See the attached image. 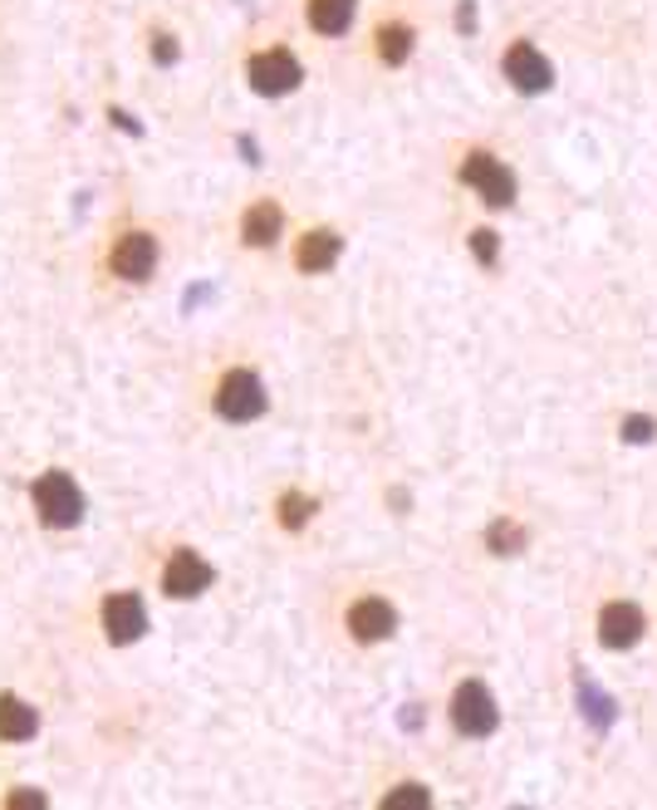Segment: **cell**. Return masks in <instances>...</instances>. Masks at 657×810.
Instances as JSON below:
<instances>
[{
  "label": "cell",
  "instance_id": "6da1fadb",
  "mask_svg": "<svg viewBox=\"0 0 657 810\" xmlns=\"http://www.w3.org/2000/svg\"><path fill=\"white\" fill-rule=\"evenodd\" d=\"M34 511H40V521H44V526H54V531L79 526L83 492L74 486V476H69V472H44L40 482H34Z\"/></svg>",
  "mask_w": 657,
  "mask_h": 810
},
{
  "label": "cell",
  "instance_id": "7402d4cb",
  "mask_svg": "<svg viewBox=\"0 0 657 810\" xmlns=\"http://www.w3.org/2000/svg\"><path fill=\"white\" fill-rule=\"evenodd\" d=\"M152 55H158V65L177 59V40H172V34H158V40H152Z\"/></svg>",
  "mask_w": 657,
  "mask_h": 810
},
{
  "label": "cell",
  "instance_id": "9a60e30c",
  "mask_svg": "<svg viewBox=\"0 0 657 810\" xmlns=\"http://www.w3.org/2000/svg\"><path fill=\"white\" fill-rule=\"evenodd\" d=\"M34 727H40V718H34L30 702L0 698V737H6V742H26V737H34Z\"/></svg>",
  "mask_w": 657,
  "mask_h": 810
},
{
  "label": "cell",
  "instance_id": "ac0fdd59",
  "mask_svg": "<svg viewBox=\"0 0 657 810\" xmlns=\"http://www.w3.org/2000/svg\"><path fill=\"white\" fill-rule=\"evenodd\" d=\"M491 545H496L500 555H510V551H520V545H525V531H516L510 521H500V526L491 531Z\"/></svg>",
  "mask_w": 657,
  "mask_h": 810
},
{
  "label": "cell",
  "instance_id": "d6986e66",
  "mask_svg": "<svg viewBox=\"0 0 657 810\" xmlns=\"http://www.w3.org/2000/svg\"><path fill=\"white\" fill-rule=\"evenodd\" d=\"M384 806L388 810H398V806H427V796H422V786H398V796H388Z\"/></svg>",
  "mask_w": 657,
  "mask_h": 810
},
{
  "label": "cell",
  "instance_id": "4fadbf2b",
  "mask_svg": "<svg viewBox=\"0 0 657 810\" xmlns=\"http://www.w3.org/2000/svg\"><path fill=\"white\" fill-rule=\"evenodd\" d=\"M339 251H344V241L334 231H309L300 241V251H295V260H300L305 276H319V270H329L339 260Z\"/></svg>",
  "mask_w": 657,
  "mask_h": 810
},
{
  "label": "cell",
  "instance_id": "8992f818",
  "mask_svg": "<svg viewBox=\"0 0 657 810\" xmlns=\"http://www.w3.org/2000/svg\"><path fill=\"white\" fill-rule=\"evenodd\" d=\"M506 79L516 85L520 93H545L549 85H555V65L535 50V45H525V40H516L506 50Z\"/></svg>",
  "mask_w": 657,
  "mask_h": 810
},
{
  "label": "cell",
  "instance_id": "9c48e42d",
  "mask_svg": "<svg viewBox=\"0 0 657 810\" xmlns=\"http://www.w3.org/2000/svg\"><path fill=\"white\" fill-rule=\"evenodd\" d=\"M643 629H648V619H643V610H638V604H628V600L604 604V610H599L604 649H633V643L643 639Z\"/></svg>",
  "mask_w": 657,
  "mask_h": 810
},
{
  "label": "cell",
  "instance_id": "5b68a950",
  "mask_svg": "<svg viewBox=\"0 0 657 810\" xmlns=\"http://www.w3.org/2000/svg\"><path fill=\"white\" fill-rule=\"evenodd\" d=\"M109 266H113L118 280H148L152 266H158V241H152L148 231H123L113 241Z\"/></svg>",
  "mask_w": 657,
  "mask_h": 810
},
{
  "label": "cell",
  "instance_id": "277c9868",
  "mask_svg": "<svg viewBox=\"0 0 657 810\" xmlns=\"http://www.w3.org/2000/svg\"><path fill=\"white\" fill-rule=\"evenodd\" d=\"M217 413L231 423H250L266 413V388H260V378L250 374V368H236V374L221 378L217 388Z\"/></svg>",
  "mask_w": 657,
  "mask_h": 810
},
{
  "label": "cell",
  "instance_id": "30bf717a",
  "mask_svg": "<svg viewBox=\"0 0 657 810\" xmlns=\"http://www.w3.org/2000/svg\"><path fill=\"white\" fill-rule=\"evenodd\" d=\"M392 629H398V610L388 600H378V594H368V600H358L349 610V634L358 643H384Z\"/></svg>",
  "mask_w": 657,
  "mask_h": 810
},
{
  "label": "cell",
  "instance_id": "ffe728a7",
  "mask_svg": "<svg viewBox=\"0 0 657 810\" xmlns=\"http://www.w3.org/2000/svg\"><path fill=\"white\" fill-rule=\"evenodd\" d=\"M653 433H657L653 418H628V423H624V437H628V443H648Z\"/></svg>",
  "mask_w": 657,
  "mask_h": 810
},
{
  "label": "cell",
  "instance_id": "7c38bea8",
  "mask_svg": "<svg viewBox=\"0 0 657 810\" xmlns=\"http://www.w3.org/2000/svg\"><path fill=\"white\" fill-rule=\"evenodd\" d=\"M280 226H285V217L275 201H250V211L241 217V236H246V246H270V241H280Z\"/></svg>",
  "mask_w": 657,
  "mask_h": 810
},
{
  "label": "cell",
  "instance_id": "603a6c76",
  "mask_svg": "<svg viewBox=\"0 0 657 810\" xmlns=\"http://www.w3.org/2000/svg\"><path fill=\"white\" fill-rule=\"evenodd\" d=\"M10 806H44V796H34V791H16V796H10Z\"/></svg>",
  "mask_w": 657,
  "mask_h": 810
},
{
  "label": "cell",
  "instance_id": "44dd1931",
  "mask_svg": "<svg viewBox=\"0 0 657 810\" xmlns=\"http://www.w3.org/2000/svg\"><path fill=\"white\" fill-rule=\"evenodd\" d=\"M471 251L491 266V260H496V231H471Z\"/></svg>",
  "mask_w": 657,
  "mask_h": 810
},
{
  "label": "cell",
  "instance_id": "5bb4252c",
  "mask_svg": "<svg viewBox=\"0 0 657 810\" xmlns=\"http://www.w3.org/2000/svg\"><path fill=\"white\" fill-rule=\"evenodd\" d=\"M354 6L358 0H309V26L319 34H344L354 26Z\"/></svg>",
  "mask_w": 657,
  "mask_h": 810
},
{
  "label": "cell",
  "instance_id": "2e32d148",
  "mask_svg": "<svg viewBox=\"0 0 657 810\" xmlns=\"http://www.w3.org/2000/svg\"><path fill=\"white\" fill-rule=\"evenodd\" d=\"M412 40H417V34H412L408 26H398V20H392V26L378 30V55H384L388 65H402V59L412 55Z\"/></svg>",
  "mask_w": 657,
  "mask_h": 810
},
{
  "label": "cell",
  "instance_id": "7a4b0ae2",
  "mask_svg": "<svg viewBox=\"0 0 657 810\" xmlns=\"http://www.w3.org/2000/svg\"><path fill=\"white\" fill-rule=\"evenodd\" d=\"M461 182L471 187L486 207H510V201H516V172H510L500 158H491V152H471V158L461 162Z\"/></svg>",
  "mask_w": 657,
  "mask_h": 810
},
{
  "label": "cell",
  "instance_id": "52a82bcc",
  "mask_svg": "<svg viewBox=\"0 0 657 810\" xmlns=\"http://www.w3.org/2000/svg\"><path fill=\"white\" fill-rule=\"evenodd\" d=\"M451 722H457L466 737L496 732V698L486 693L481 683H461L457 698H451Z\"/></svg>",
  "mask_w": 657,
  "mask_h": 810
},
{
  "label": "cell",
  "instance_id": "3957f363",
  "mask_svg": "<svg viewBox=\"0 0 657 810\" xmlns=\"http://www.w3.org/2000/svg\"><path fill=\"white\" fill-rule=\"evenodd\" d=\"M246 79H250V89H256V93H266V99H280V93L300 89L305 69H300V59H295L290 50H266V55H256L246 65Z\"/></svg>",
  "mask_w": 657,
  "mask_h": 810
},
{
  "label": "cell",
  "instance_id": "ba28073f",
  "mask_svg": "<svg viewBox=\"0 0 657 810\" xmlns=\"http://www.w3.org/2000/svg\"><path fill=\"white\" fill-rule=\"evenodd\" d=\"M207 585H211V565L197 551H177L162 565V590L172 594V600H197Z\"/></svg>",
  "mask_w": 657,
  "mask_h": 810
},
{
  "label": "cell",
  "instance_id": "e0dca14e",
  "mask_svg": "<svg viewBox=\"0 0 657 810\" xmlns=\"http://www.w3.org/2000/svg\"><path fill=\"white\" fill-rule=\"evenodd\" d=\"M309 511H315V502H309V496H300V492L280 496V526L300 531V526H305V521H309Z\"/></svg>",
  "mask_w": 657,
  "mask_h": 810
},
{
  "label": "cell",
  "instance_id": "8fae6325",
  "mask_svg": "<svg viewBox=\"0 0 657 810\" xmlns=\"http://www.w3.org/2000/svg\"><path fill=\"white\" fill-rule=\"evenodd\" d=\"M142 629H148V614H142L138 594H109L103 600V634L113 643H133L142 639Z\"/></svg>",
  "mask_w": 657,
  "mask_h": 810
}]
</instances>
